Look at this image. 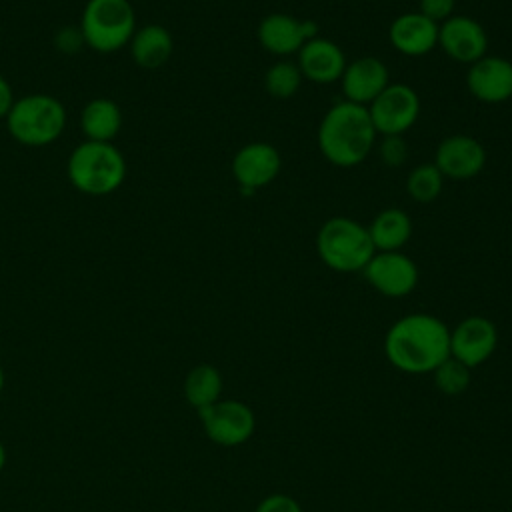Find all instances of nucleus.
<instances>
[{
    "instance_id": "obj_1",
    "label": "nucleus",
    "mask_w": 512,
    "mask_h": 512,
    "mask_svg": "<svg viewBox=\"0 0 512 512\" xmlns=\"http://www.w3.org/2000/svg\"><path fill=\"white\" fill-rule=\"evenodd\" d=\"M384 356L404 374H432L450 356V328L434 314H406L388 328Z\"/></svg>"
},
{
    "instance_id": "obj_2",
    "label": "nucleus",
    "mask_w": 512,
    "mask_h": 512,
    "mask_svg": "<svg viewBox=\"0 0 512 512\" xmlns=\"http://www.w3.org/2000/svg\"><path fill=\"white\" fill-rule=\"evenodd\" d=\"M376 142L366 106L342 100L320 120L318 148L322 156L340 168H352L368 158Z\"/></svg>"
},
{
    "instance_id": "obj_3",
    "label": "nucleus",
    "mask_w": 512,
    "mask_h": 512,
    "mask_svg": "<svg viewBox=\"0 0 512 512\" xmlns=\"http://www.w3.org/2000/svg\"><path fill=\"white\" fill-rule=\"evenodd\" d=\"M316 250L320 260L334 272H362L376 248L368 226L350 216L328 218L316 234Z\"/></svg>"
},
{
    "instance_id": "obj_4",
    "label": "nucleus",
    "mask_w": 512,
    "mask_h": 512,
    "mask_svg": "<svg viewBox=\"0 0 512 512\" xmlns=\"http://www.w3.org/2000/svg\"><path fill=\"white\" fill-rule=\"evenodd\" d=\"M124 176V156L112 142L86 140L70 154L68 178L84 194H110L124 182Z\"/></svg>"
},
{
    "instance_id": "obj_5",
    "label": "nucleus",
    "mask_w": 512,
    "mask_h": 512,
    "mask_svg": "<svg viewBox=\"0 0 512 512\" xmlns=\"http://www.w3.org/2000/svg\"><path fill=\"white\" fill-rule=\"evenodd\" d=\"M8 132L26 146H46L60 138L66 126L64 104L48 94H30L18 98L8 116Z\"/></svg>"
},
{
    "instance_id": "obj_6",
    "label": "nucleus",
    "mask_w": 512,
    "mask_h": 512,
    "mask_svg": "<svg viewBox=\"0 0 512 512\" xmlns=\"http://www.w3.org/2000/svg\"><path fill=\"white\" fill-rule=\"evenodd\" d=\"M136 28L128 0H88L82 12V40L96 52H116L126 46Z\"/></svg>"
},
{
    "instance_id": "obj_7",
    "label": "nucleus",
    "mask_w": 512,
    "mask_h": 512,
    "mask_svg": "<svg viewBox=\"0 0 512 512\" xmlns=\"http://www.w3.org/2000/svg\"><path fill=\"white\" fill-rule=\"evenodd\" d=\"M366 108L376 134L402 136L418 120L420 98L412 86L390 82Z\"/></svg>"
},
{
    "instance_id": "obj_8",
    "label": "nucleus",
    "mask_w": 512,
    "mask_h": 512,
    "mask_svg": "<svg viewBox=\"0 0 512 512\" xmlns=\"http://www.w3.org/2000/svg\"><path fill=\"white\" fill-rule=\"evenodd\" d=\"M206 436L218 446H240L256 428L252 408L240 400H216L214 404L198 410Z\"/></svg>"
},
{
    "instance_id": "obj_9",
    "label": "nucleus",
    "mask_w": 512,
    "mask_h": 512,
    "mask_svg": "<svg viewBox=\"0 0 512 512\" xmlns=\"http://www.w3.org/2000/svg\"><path fill=\"white\" fill-rule=\"evenodd\" d=\"M362 274L366 282L386 298L408 296L418 284L416 262L400 250L374 252Z\"/></svg>"
},
{
    "instance_id": "obj_10",
    "label": "nucleus",
    "mask_w": 512,
    "mask_h": 512,
    "mask_svg": "<svg viewBox=\"0 0 512 512\" xmlns=\"http://www.w3.org/2000/svg\"><path fill=\"white\" fill-rule=\"evenodd\" d=\"M498 346V330L486 316H468L450 330V356L470 370L486 362Z\"/></svg>"
},
{
    "instance_id": "obj_11",
    "label": "nucleus",
    "mask_w": 512,
    "mask_h": 512,
    "mask_svg": "<svg viewBox=\"0 0 512 512\" xmlns=\"http://www.w3.org/2000/svg\"><path fill=\"white\" fill-rule=\"evenodd\" d=\"M282 168V158L276 146L268 142H250L232 158V174L244 194L268 186Z\"/></svg>"
},
{
    "instance_id": "obj_12",
    "label": "nucleus",
    "mask_w": 512,
    "mask_h": 512,
    "mask_svg": "<svg viewBox=\"0 0 512 512\" xmlns=\"http://www.w3.org/2000/svg\"><path fill=\"white\" fill-rule=\"evenodd\" d=\"M438 46L448 58L462 64H474L486 56L488 34L478 20L456 14L438 26Z\"/></svg>"
},
{
    "instance_id": "obj_13",
    "label": "nucleus",
    "mask_w": 512,
    "mask_h": 512,
    "mask_svg": "<svg viewBox=\"0 0 512 512\" xmlns=\"http://www.w3.org/2000/svg\"><path fill=\"white\" fill-rule=\"evenodd\" d=\"M256 36L264 50L276 56H288L298 54V50L310 38L318 36V26L312 20H300L290 14L274 12L260 20Z\"/></svg>"
},
{
    "instance_id": "obj_14",
    "label": "nucleus",
    "mask_w": 512,
    "mask_h": 512,
    "mask_svg": "<svg viewBox=\"0 0 512 512\" xmlns=\"http://www.w3.org/2000/svg\"><path fill=\"white\" fill-rule=\"evenodd\" d=\"M486 164L484 146L468 134H450L436 146L434 166L444 178L468 180L482 172Z\"/></svg>"
},
{
    "instance_id": "obj_15",
    "label": "nucleus",
    "mask_w": 512,
    "mask_h": 512,
    "mask_svg": "<svg viewBox=\"0 0 512 512\" xmlns=\"http://www.w3.org/2000/svg\"><path fill=\"white\" fill-rule=\"evenodd\" d=\"M468 92L486 104L512 98V62L502 56H482L466 72Z\"/></svg>"
},
{
    "instance_id": "obj_16",
    "label": "nucleus",
    "mask_w": 512,
    "mask_h": 512,
    "mask_svg": "<svg viewBox=\"0 0 512 512\" xmlns=\"http://www.w3.org/2000/svg\"><path fill=\"white\" fill-rule=\"evenodd\" d=\"M342 94L344 100L368 106L388 84V68L386 64L376 56H360L346 64L342 76Z\"/></svg>"
},
{
    "instance_id": "obj_17",
    "label": "nucleus",
    "mask_w": 512,
    "mask_h": 512,
    "mask_svg": "<svg viewBox=\"0 0 512 512\" xmlns=\"http://www.w3.org/2000/svg\"><path fill=\"white\" fill-rule=\"evenodd\" d=\"M296 64L302 72V78L316 84H330L340 80L348 60L334 40L318 34L298 50Z\"/></svg>"
},
{
    "instance_id": "obj_18",
    "label": "nucleus",
    "mask_w": 512,
    "mask_h": 512,
    "mask_svg": "<svg viewBox=\"0 0 512 512\" xmlns=\"http://www.w3.org/2000/svg\"><path fill=\"white\" fill-rule=\"evenodd\" d=\"M388 40L404 56H424L438 46V24L418 10L404 12L392 20Z\"/></svg>"
},
{
    "instance_id": "obj_19",
    "label": "nucleus",
    "mask_w": 512,
    "mask_h": 512,
    "mask_svg": "<svg viewBox=\"0 0 512 512\" xmlns=\"http://www.w3.org/2000/svg\"><path fill=\"white\" fill-rule=\"evenodd\" d=\"M172 34L160 24H146L134 32L130 40V54L142 68H158L172 56Z\"/></svg>"
},
{
    "instance_id": "obj_20",
    "label": "nucleus",
    "mask_w": 512,
    "mask_h": 512,
    "mask_svg": "<svg viewBox=\"0 0 512 512\" xmlns=\"http://www.w3.org/2000/svg\"><path fill=\"white\" fill-rule=\"evenodd\" d=\"M376 252L400 250L412 236V220L402 208H386L368 226Z\"/></svg>"
},
{
    "instance_id": "obj_21",
    "label": "nucleus",
    "mask_w": 512,
    "mask_h": 512,
    "mask_svg": "<svg viewBox=\"0 0 512 512\" xmlns=\"http://www.w3.org/2000/svg\"><path fill=\"white\" fill-rule=\"evenodd\" d=\"M80 126L88 140L110 142L122 126V112L114 100L96 98L84 106Z\"/></svg>"
},
{
    "instance_id": "obj_22",
    "label": "nucleus",
    "mask_w": 512,
    "mask_h": 512,
    "mask_svg": "<svg viewBox=\"0 0 512 512\" xmlns=\"http://www.w3.org/2000/svg\"><path fill=\"white\" fill-rule=\"evenodd\" d=\"M222 394V374L212 364H198L194 366L184 380V396L190 406L196 410H202L216 400H220Z\"/></svg>"
},
{
    "instance_id": "obj_23",
    "label": "nucleus",
    "mask_w": 512,
    "mask_h": 512,
    "mask_svg": "<svg viewBox=\"0 0 512 512\" xmlns=\"http://www.w3.org/2000/svg\"><path fill=\"white\" fill-rule=\"evenodd\" d=\"M442 186H444V176L434 166V162L414 166L406 180V192L418 204L434 202L440 196Z\"/></svg>"
},
{
    "instance_id": "obj_24",
    "label": "nucleus",
    "mask_w": 512,
    "mask_h": 512,
    "mask_svg": "<svg viewBox=\"0 0 512 512\" xmlns=\"http://www.w3.org/2000/svg\"><path fill=\"white\" fill-rule=\"evenodd\" d=\"M302 72L296 62L290 60H278L274 62L266 74H264V88L274 98H290L300 90L302 84Z\"/></svg>"
},
{
    "instance_id": "obj_25",
    "label": "nucleus",
    "mask_w": 512,
    "mask_h": 512,
    "mask_svg": "<svg viewBox=\"0 0 512 512\" xmlns=\"http://www.w3.org/2000/svg\"><path fill=\"white\" fill-rule=\"evenodd\" d=\"M434 384L440 392L448 394V396H456V394H462L468 384H470V368L462 362H458L456 358L448 356L434 372Z\"/></svg>"
},
{
    "instance_id": "obj_26",
    "label": "nucleus",
    "mask_w": 512,
    "mask_h": 512,
    "mask_svg": "<svg viewBox=\"0 0 512 512\" xmlns=\"http://www.w3.org/2000/svg\"><path fill=\"white\" fill-rule=\"evenodd\" d=\"M378 154L386 166L400 168L408 158V144L402 136H382L378 144Z\"/></svg>"
},
{
    "instance_id": "obj_27",
    "label": "nucleus",
    "mask_w": 512,
    "mask_h": 512,
    "mask_svg": "<svg viewBox=\"0 0 512 512\" xmlns=\"http://www.w3.org/2000/svg\"><path fill=\"white\" fill-rule=\"evenodd\" d=\"M454 6H456V0H420L418 2V12L440 26L444 20L454 16L452 14Z\"/></svg>"
},
{
    "instance_id": "obj_28",
    "label": "nucleus",
    "mask_w": 512,
    "mask_h": 512,
    "mask_svg": "<svg viewBox=\"0 0 512 512\" xmlns=\"http://www.w3.org/2000/svg\"><path fill=\"white\" fill-rule=\"evenodd\" d=\"M254 512H302V506L288 494H270L260 500Z\"/></svg>"
},
{
    "instance_id": "obj_29",
    "label": "nucleus",
    "mask_w": 512,
    "mask_h": 512,
    "mask_svg": "<svg viewBox=\"0 0 512 512\" xmlns=\"http://www.w3.org/2000/svg\"><path fill=\"white\" fill-rule=\"evenodd\" d=\"M14 94H12V86L8 84L6 78L0 76V118L8 116L12 104H14Z\"/></svg>"
},
{
    "instance_id": "obj_30",
    "label": "nucleus",
    "mask_w": 512,
    "mask_h": 512,
    "mask_svg": "<svg viewBox=\"0 0 512 512\" xmlns=\"http://www.w3.org/2000/svg\"><path fill=\"white\" fill-rule=\"evenodd\" d=\"M4 464H6V450H4V446L0 442V470L4 468Z\"/></svg>"
},
{
    "instance_id": "obj_31",
    "label": "nucleus",
    "mask_w": 512,
    "mask_h": 512,
    "mask_svg": "<svg viewBox=\"0 0 512 512\" xmlns=\"http://www.w3.org/2000/svg\"><path fill=\"white\" fill-rule=\"evenodd\" d=\"M2 388H4V372L0 368V392H2Z\"/></svg>"
}]
</instances>
